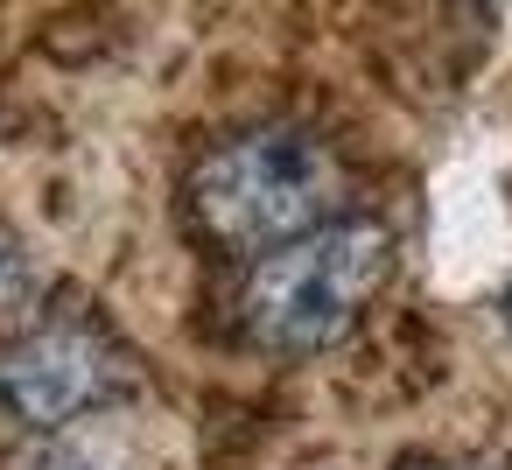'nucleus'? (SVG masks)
Here are the masks:
<instances>
[{"mask_svg": "<svg viewBox=\"0 0 512 470\" xmlns=\"http://www.w3.org/2000/svg\"><path fill=\"white\" fill-rule=\"evenodd\" d=\"M393 274V232L379 218H330L274 253L239 288V323L274 358H316L372 309Z\"/></svg>", "mask_w": 512, "mask_h": 470, "instance_id": "obj_1", "label": "nucleus"}, {"mask_svg": "<svg viewBox=\"0 0 512 470\" xmlns=\"http://www.w3.org/2000/svg\"><path fill=\"white\" fill-rule=\"evenodd\" d=\"M29 470H99V463H92L85 449H64V442H57V449H43V456H36Z\"/></svg>", "mask_w": 512, "mask_h": 470, "instance_id": "obj_5", "label": "nucleus"}, {"mask_svg": "<svg viewBox=\"0 0 512 470\" xmlns=\"http://www.w3.org/2000/svg\"><path fill=\"white\" fill-rule=\"evenodd\" d=\"M337 197H344V169H337L330 141H316L309 127L232 134L197 162V183H190L197 225L232 253H274V246L330 225Z\"/></svg>", "mask_w": 512, "mask_h": 470, "instance_id": "obj_2", "label": "nucleus"}, {"mask_svg": "<svg viewBox=\"0 0 512 470\" xmlns=\"http://www.w3.org/2000/svg\"><path fill=\"white\" fill-rule=\"evenodd\" d=\"M407 470H456V463H407Z\"/></svg>", "mask_w": 512, "mask_h": 470, "instance_id": "obj_6", "label": "nucleus"}, {"mask_svg": "<svg viewBox=\"0 0 512 470\" xmlns=\"http://www.w3.org/2000/svg\"><path fill=\"white\" fill-rule=\"evenodd\" d=\"M29 295V253L15 239H0V309H15Z\"/></svg>", "mask_w": 512, "mask_h": 470, "instance_id": "obj_4", "label": "nucleus"}, {"mask_svg": "<svg viewBox=\"0 0 512 470\" xmlns=\"http://www.w3.org/2000/svg\"><path fill=\"white\" fill-rule=\"evenodd\" d=\"M120 379L127 365L92 323H43L0 358V407L22 428H64L99 400H113Z\"/></svg>", "mask_w": 512, "mask_h": 470, "instance_id": "obj_3", "label": "nucleus"}]
</instances>
